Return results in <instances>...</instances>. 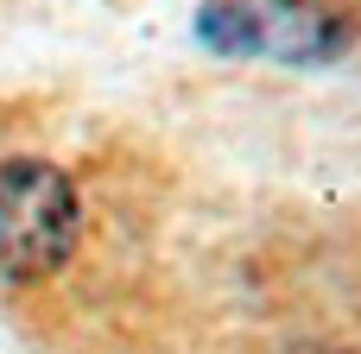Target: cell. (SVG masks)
Masks as SVG:
<instances>
[{
    "mask_svg": "<svg viewBox=\"0 0 361 354\" xmlns=\"http://www.w3.org/2000/svg\"><path fill=\"white\" fill-rule=\"evenodd\" d=\"M76 184L44 158H0V285L57 272L76 247Z\"/></svg>",
    "mask_w": 361,
    "mask_h": 354,
    "instance_id": "2",
    "label": "cell"
},
{
    "mask_svg": "<svg viewBox=\"0 0 361 354\" xmlns=\"http://www.w3.org/2000/svg\"><path fill=\"white\" fill-rule=\"evenodd\" d=\"M361 38L355 0H203L197 44L216 57H273L292 70L336 63Z\"/></svg>",
    "mask_w": 361,
    "mask_h": 354,
    "instance_id": "1",
    "label": "cell"
}]
</instances>
